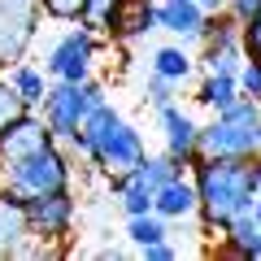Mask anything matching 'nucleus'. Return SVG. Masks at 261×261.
Wrapping results in <instances>:
<instances>
[{"instance_id": "nucleus-1", "label": "nucleus", "mask_w": 261, "mask_h": 261, "mask_svg": "<svg viewBox=\"0 0 261 261\" xmlns=\"http://www.w3.org/2000/svg\"><path fill=\"white\" fill-rule=\"evenodd\" d=\"M65 148L74 152V157H83L87 166H96L100 174H109V178L135 170L144 157H148V144H144L140 126L122 118L113 100L96 105V109L87 113L83 130H74V135L65 140Z\"/></svg>"}, {"instance_id": "nucleus-2", "label": "nucleus", "mask_w": 261, "mask_h": 261, "mask_svg": "<svg viewBox=\"0 0 261 261\" xmlns=\"http://www.w3.org/2000/svg\"><path fill=\"white\" fill-rule=\"evenodd\" d=\"M192 178H196V196H200V222H205L209 235H222L248 209V200L257 196V170H252V161L196 157Z\"/></svg>"}, {"instance_id": "nucleus-3", "label": "nucleus", "mask_w": 261, "mask_h": 261, "mask_svg": "<svg viewBox=\"0 0 261 261\" xmlns=\"http://www.w3.org/2000/svg\"><path fill=\"white\" fill-rule=\"evenodd\" d=\"M200 157H235L257 161L261 157V100L240 96L222 113L200 126Z\"/></svg>"}, {"instance_id": "nucleus-4", "label": "nucleus", "mask_w": 261, "mask_h": 261, "mask_svg": "<svg viewBox=\"0 0 261 261\" xmlns=\"http://www.w3.org/2000/svg\"><path fill=\"white\" fill-rule=\"evenodd\" d=\"M100 48H105V35L92 22H65L61 35H53L44 44V70L61 83H83L96 74Z\"/></svg>"}, {"instance_id": "nucleus-5", "label": "nucleus", "mask_w": 261, "mask_h": 261, "mask_svg": "<svg viewBox=\"0 0 261 261\" xmlns=\"http://www.w3.org/2000/svg\"><path fill=\"white\" fill-rule=\"evenodd\" d=\"M5 187H13L18 196H44V192H65L74 187V152L61 140L48 148L31 152V157L5 166Z\"/></svg>"}, {"instance_id": "nucleus-6", "label": "nucleus", "mask_w": 261, "mask_h": 261, "mask_svg": "<svg viewBox=\"0 0 261 261\" xmlns=\"http://www.w3.org/2000/svg\"><path fill=\"white\" fill-rule=\"evenodd\" d=\"M100 100H109V87L100 83V79H83V83H61V79H53V87H48L44 105H39V113L48 118V126L57 130V140H70L74 130H83L87 113L96 109Z\"/></svg>"}, {"instance_id": "nucleus-7", "label": "nucleus", "mask_w": 261, "mask_h": 261, "mask_svg": "<svg viewBox=\"0 0 261 261\" xmlns=\"http://www.w3.org/2000/svg\"><path fill=\"white\" fill-rule=\"evenodd\" d=\"M44 5L39 0H0V70L27 61L44 27Z\"/></svg>"}, {"instance_id": "nucleus-8", "label": "nucleus", "mask_w": 261, "mask_h": 261, "mask_svg": "<svg viewBox=\"0 0 261 261\" xmlns=\"http://www.w3.org/2000/svg\"><path fill=\"white\" fill-rule=\"evenodd\" d=\"M244 61H248V53H244V27L235 18H226V13H214L205 39H200V70L205 74H235L240 79Z\"/></svg>"}, {"instance_id": "nucleus-9", "label": "nucleus", "mask_w": 261, "mask_h": 261, "mask_svg": "<svg viewBox=\"0 0 261 261\" xmlns=\"http://www.w3.org/2000/svg\"><path fill=\"white\" fill-rule=\"evenodd\" d=\"M27 214H31V231H35L39 240L65 244L70 235H74V222H79L74 187H65V192H44V196H27Z\"/></svg>"}, {"instance_id": "nucleus-10", "label": "nucleus", "mask_w": 261, "mask_h": 261, "mask_svg": "<svg viewBox=\"0 0 261 261\" xmlns=\"http://www.w3.org/2000/svg\"><path fill=\"white\" fill-rule=\"evenodd\" d=\"M48 144H57V130L48 126L44 113L39 109L18 113L9 126L0 130V170L22 161V157H31V152H39V148H48Z\"/></svg>"}, {"instance_id": "nucleus-11", "label": "nucleus", "mask_w": 261, "mask_h": 261, "mask_svg": "<svg viewBox=\"0 0 261 261\" xmlns=\"http://www.w3.org/2000/svg\"><path fill=\"white\" fill-rule=\"evenodd\" d=\"M157 130H161V148L174 152L183 166H192L200 157V122L192 118V109H183L178 100L157 109Z\"/></svg>"}, {"instance_id": "nucleus-12", "label": "nucleus", "mask_w": 261, "mask_h": 261, "mask_svg": "<svg viewBox=\"0 0 261 261\" xmlns=\"http://www.w3.org/2000/svg\"><path fill=\"white\" fill-rule=\"evenodd\" d=\"M31 240H35V231H31L27 196H18L13 187H0V261L22 257Z\"/></svg>"}, {"instance_id": "nucleus-13", "label": "nucleus", "mask_w": 261, "mask_h": 261, "mask_svg": "<svg viewBox=\"0 0 261 261\" xmlns=\"http://www.w3.org/2000/svg\"><path fill=\"white\" fill-rule=\"evenodd\" d=\"M214 13L200 9V0H157V22L170 39H183V44H200L209 31Z\"/></svg>"}, {"instance_id": "nucleus-14", "label": "nucleus", "mask_w": 261, "mask_h": 261, "mask_svg": "<svg viewBox=\"0 0 261 261\" xmlns=\"http://www.w3.org/2000/svg\"><path fill=\"white\" fill-rule=\"evenodd\" d=\"M222 252L226 257H240V261H257L261 257V192L252 196L248 209L222 231Z\"/></svg>"}, {"instance_id": "nucleus-15", "label": "nucleus", "mask_w": 261, "mask_h": 261, "mask_svg": "<svg viewBox=\"0 0 261 261\" xmlns=\"http://www.w3.org/2000/svg\"><path fill=\"white\" fill-rule=\"evenodd\" d=\"M148 70L161 79H170V83H192L196 70H200V57H192V44H183V39H170V44H157L148 53Z\"/></svg>"}, {"instance_id": "nucleus-16", "label": "nucleus", "mask_w": 261, "mask_h": 261, "mask_svg": "<svg viewBox=\"0 0 261 261\" xmlns=\"http://www.w3.org/2000/svg\"><path fill=\"white\" fill-rule=\"evenodd\" d=\"M152 209H157L161 218H170V222H187V218H200L196 178L178 174V178H170V183H161V187H157V200H152Z\"/></svg>"}, {"instance_id": "nucleus-17", "label": "nucleus", "mask_w": 261, "mask_h": 261, "mask_svg": "<svg viewBox=\"0 0 261 261\" xmlns=\"http://www.w3.org/2000/svg\"><path fill=\"white\" fill-rule=\"evenodd\" d=\"M109 192H113V200H118V209H122L126 218H135V214H152V200H157V187L144 183L135 170H126V174H113V178H109Z\"/></svg>"}, {"instance_id": "nucleus-18", "label": "nucleus", "mask_w": 261, "mask_h": 261, "mask_svg": "<svg viewBox=\"0 0 261 261\" xmlns=\"http://www.w3.org/2000/svg\"><path fill=\"white\" fill-rule=\"evenodd\" d=\"M5 74H9V83L18 87V96L27 100V109H39L44 96H48V87H53V74H48L44 65H35V61H18V65H9Z\"/></svg>"}, {"instance_id": "nucleus-19", "label": "nucleus", "mask_w": 261, "mask_h": 261, "mask_svg": "<svg viewBox=\"0 0 261 261\" xmlns=\"http://www.w3.org/2000/svg\"><path fill=\"white\" fill-rule=\"evenodd\" d=\"M152 31H161V22H157V0H130L126 13H122V22L113 27V39L135 44V39L152 35Z\"/></svg>"}, {"instance_id": "nucleus-20", "label": "nucleus", "mask_w": 261, "mask_h": 261, "mask_svg": "<svg viewBox=\"0 0 261 261\" xmlns=\"http://www.w3.org/2000/svg\"><path fill=\"white\" fill-rule=\"evenodd\" d=\"M240 79L235 74H205L200 83H196V105H205L209 113H222L226 105L240 100Z\"/></svg>"}, {"instance_id": "nucleus-21", "label": "nucleus", "mask_w": 261, "mask_h": 261, "mask_svg": "<svg viewBox=\"0 0 261 261\" xmlns=\"http://www.w3.org/2000/svg\"><path fill=\"white\" fill-rule=\"evenodd\" d=\"M157 240H170V218H161L157 209H152V214L126 218V244H130L135 252L148 248V244H157Z\"/></svg>"}, {"instance_id": "nucleus-22", "label": "nucleus", "mask_w": 261, "mask_h": 261, "mask_svg": "<svg viewBox=\"0 0 261 261\" xmlns=\"http://www.w3.org/2000/svg\"><path fill=\"white\" fill-rule=\"evenodd\" d=\"M135 174L144 178V183H152V187H161V183H170V178H178L183 174V161L174 157V152H148V157L140 161V166H135Z\"/></svg>"}, {"instance_id": "nucleus-23", "label": "nucleus", "mask_w": 261, "mask_h": 261, "mask_svg": "<svg viewBox=\"0 0 261 261\" xmlns=\"http://www.w3.org/2000/svg\"><path fill=\"white\" fill-rule=\"evenodd\" d=\"M126 5H130V0H87V18H83V22H92L100 35H109V39H113V27L122 22Z\"/></svg>"}, {"instance_id": "nucleus-24", "label": "nucleus", "mask_w": 261, "mask_h": 261, "mask_svg": "<svg viewBox=\"0 0 261 261\" xmlns=\"http://www.w3.org/2000/svg\"><path fill=\"white\" fill-rule=\"evenodd\" d=\"M18 113H27V100L18 96V87L9 83V74H0V130L9 126Z\"/></svg>"}, {"instance_id": "nucleus-25", "label": "nucleus", "mask_w": 261, "mask_h": 261, "mask_svg": "<svg viewBox=\"0 0 261 261\" xmlns=\"http://www.w3.org/2000/svg\"><path fill=\"white\" fill-rule=\"evenodd\" d=\"M44 13L53 22H83L87 18V0H39Z\"/></svg>"}, {"instance_id": "nucleus-26", "label": "nucleus", "mask_w": 261, "mask_h": 261, "mask_svg": "<svg viewBox=\"0 0 261 261\" xmlns=\"http://www.w3.org/2000/svg\"><path fill=\"white\" fill-rule=\"evenodd\" d=\"M144 96H148V105H152V109H161V105L178 100V83H170V79H161V74H152V70H148V83H144Z\"/></svg>"}, {"instance_id": "nucleus-27", "label": "nucleus", "mask_w": 261, "mask_h": 261, "mask_svg": "<svg viewBox=\"0 0 261 261\" xmlns=\"http://www.w3.org/2000/svg\"><path fill=\"white\" fill-rule=\"evenodd\" d=\"M240 92L244 96H252V100H261V61H244V70H240Z\"/></svg>"}, {"instance_id": "nucleus-28", "label": "nucleus", "mask_w": 261, "mask_h": 261, "mask_svg": "<svg viewBox=\"0 0 261 261\" xmlns=\"http://www.w3.org/2000/svg\"><path fill=\"white\" fill-rule=\"evenodd\" d=\"M244 53H248L252 61H261V9L244 22Z\"/></svg>"}, {"instance_id": "nucleus-29", "label": "nucleus", "mask_w": 261, "mask_h": 261, "mask_svg": "<svg viewBox=\"0 0 261 261\" xmlns=\"http://www.w3.org/2000/svg\"><path fill=\"white\" fill-rule=\"evenodd\" d=\"M140 257L144 261H178V257H183V248L170 244V240H157V244H148V248H140Z\"/></svg>"}, {"instance_id": "nucleus-30", "label": "nucleus", "mask_w": 261, "mask_h": 261, "mask_svg": "<svg viewBox=\"0 0 261 261\" xmlns=\"http://www.w3.org/2000/svg\"><path fill=\"white\" fill-rule=\"evenodd\" d=\"M257 9H261V0H226V18H235L240 27H244Z\"/></svg>"}, {"instance_id": "nucleus-31", "label": "nucleus", "mask_w": 261, "mask_h": 261, "mask_svg": "<svg viewBox=\"0 0 261 261\" xmlns=\"http://www.w3.org/2000/svg\"><path fill=\"white\" fill-rule=\"evenodd\" d=\"M200 9L205 13H226V0H200Z\"/></svg>"}, {"instance_id": "nucleus-32", "label": "nucleus", "mask_w": 261, "mask_h": 261, "mask_svg": "<svg viewBox=\"0 0 261 261\" xmlns=\"http://www.w3.org/2000/svg\"><path fill=\"white\" fill-rule=\"evenodd\" d=\"M96 257H122V248H118V244H100V248H96Z\"/></svg>"}, {"instance_id": "nucleus-33", "label": "nucleus", "mask_w": 261, "mask_h": 261, "mask_svg": "<svg viewBox=\"0 0 261 261\" xmlns=\"http://www.w3.org/2000/svg\"><path fill=\"white\" fill-rule=\"evenodd\" d=\"M252 170H257V192H261V157H257V161H252Z\"/></svg>"}, {"instance_id": "nucleus-34", "label": "nucleus", "mask_w": 261, "mask_h": 261, "mask_svg": "<svg viewBox=\"0 0 261 261\" xmlns=\"http://www.w3.org/2000/svg\"><path fill=\"white\" fill-rule=\"evenodd\" d=\"M0 187H5V170H0Z\"/></svg>"}]
</instances>
